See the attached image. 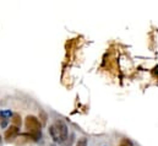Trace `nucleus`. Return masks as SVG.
I'll return each instance as SVG.
<instances>
[{"mask_svg": "<svg viewBox=\"0 0 158 146\" xmlns=\"http://www.w3.org/2000/svg\"><path fill=\"white\" fill-rule=\"evenodd\" d=\"M49 134L55 142H64L67 138V126L63 120H57L49 128Z\"/></svg>", "mask_w": 158, "mask_h": 146, "instance_id": "1", "label": "nucleus"}, {"mask_svg": "<svg viewBox=\"0 0 158 146\" xmlns=\"http://www.w3.org/2000/svg\"><path fill=\"white\" fill-rule=\"evenodd\" d=\"M25 126H26V129L29 132V134L32 135L34 141L41 138V123L36 117L28 116L25 120Z\"/></svg>", "mask_w": 158, "mask_h": 146, "instance_id": "2", "label": "nucleus"}, {"mask_svg": "<svg viewBox=\"0 0 158 146\" xmlns=\"http://www.w3.org/2000/svg\"><path fill=\"white\" fill-rule=\"evenodd\" d=\"M19 134H20V129H19V128L15 126V125H11L10 128H8V130L5 132L4 136H5V140L8 142H10V141H14Z\"/></svg>", "mask_w": 158, "mask_h": 146, "instance_id": "3", "label": "nucleus"}, {"mask_svg": "<svg viewBox=\"0 0 158 146\" xmlns=\"http://www.w3.org/2000/svg\"><path fill=\"white\" fill-rule=\"evenodd\" d=\"M10 117H12V113H11V111H0V120H2V126L3 128H5L6 126V124H8V119L10 118Z\"/></svg>", "mask_w": 158, "mask_h": 146, "instance_id": "4", "label": "nucleus"}, {"mask_svg": "<svg viewBox=\"0 0 158 146\" xmlns=\"http://www.w3.org/2000/svg\"><path fill=\"white\" fill-rule=\"evenodd\" d=\"M11 122L15 126L19 128L21 125V116L19 113H12V117H11Z\"/></svg>", "mask_w": 158, "mask_h": 146, "instance_id": "5", "label": "nucleus"}, {"mask_svg": "<svg viewBox=\"0 0 158 146\" xmlns=\"http://www.w3.org/2000/svg\"><path fill=\"white\" fill-rule=\"evenodd\" d=\"M76 146H87V139H86V138H81V139H79Z\"/></svg>", "mask_w": 158, "mask_h": 146, "instance_id": "6", "label": "nucleus"}, {"mask_svg": "<svg viewBox=\"0 0 158 146\" xmlns=\"http://www.w3.org/2000/svg\"><path fill=\"white\" fill-rule=\"evenodd\" d=\"M152 74H153V76H156V78H158V65L153 68V70H152Z\"/></svg>", "mask_w": 158, "mask_h": 146, "instance_id": "7", "label": "nucleus"}, {"mask_svg": "<svg viewBox=\"0 0 158 146\" xmlns=\"http://www.w3.org/2000/svg\"><path fill=\"white\" fill-rule=\"evenodd\" d=\"M120 146H131V142L130 141H126V140H124L121 142V145Z\"/></svg>", "mask_w": 158, "mask_h": 146, "instance_id": "8", "label": "nucleus"}, {"mask_svg": "<svg viewBox=\"0 0 158 146\" xmlns=\"http://www.w3.org/2000/svg\"><path fill=\"white\" fill-rule=\"evenodd\" d=\"M41 116H42V123H45V120H47L45 113H44V112H41Z\"/></svg>", "mask_w": 158, "mask_h": 146, "instance_id": "9", "label": "nucleus"}, {"mask_svg": "<svg viewBox=\"0 0 158 146\" xmlns=\"http://www.w3.org/2000/svg\"><path fill=\"white\" fill-rule=\"evenodd\" d=\"M0 141H2V138H0Z\"/></svg>", "mask_w": 158, "mask_h": 146, "instance_id": "10", "label": "nucleus"}]
</instances>
